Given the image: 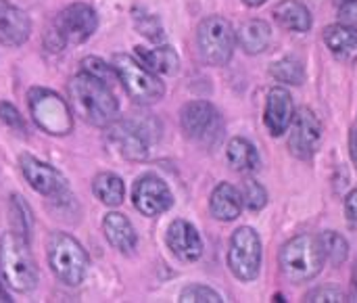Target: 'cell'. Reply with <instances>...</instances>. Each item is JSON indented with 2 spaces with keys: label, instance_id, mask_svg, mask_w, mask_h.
I'll return each instance as SVG.
<instances>
[{
  "label": "cell",
  "instance_id": "6da1fadb",
  "mask_svg": "<svg viewBox=\"0 0 357 303\" xmlns=\"http://www.w3.org/2000/svg\"><path fill=\"white\" fill-rule=\"evenodd\" d=\"M67 98L75 115L96 128H107L117 119L119 103L111 90V84L79 71L69 80Z\"/></svg>",
  "mask_w": 357,
  "mask_h": 303
},
{
  "label": "cell",
  "instance_id": "7a4b0ae2",
  "mask_svg": "<svg viewBox=\"0 0 357 303\" xmlns=\"http://www.w3.org/2000/svg\"><path fill=\"white\" fill-rule=\"evenodd\" d=\"M0 274L15 293H29L40 281L29 241L15 230H8L0 237Z\"/></svg>",
  "mask_w": 357,
  "mask_h": 303
},
{
  "label": "cell",
  "instance_id": "3957f363",
  "mask_svg": "<svg viewBox=\"0 0 357 303\" xmlns=\"http://www.w3.org/2000/svg\"><path fill=\"white\" fill-rule=\"evenodd\" d=\"M326 264L324 247L320 237L299 235L287 241L278 253V266L287 281L301 285L314 281Z\"/></svg>",
  "mask_w": 357,
  "mask_h": 303
},
{
  "label": "cell",
  "instance_id": "277c9868",
  "mask_svg": "<svg viewBox=\"0 0 357 303\" xmlns=\"http://www.w3.org/2000/svg\"><path fill=\"white\" fill-rule=\"evenodd\" d=\"M46 260L54 276L69 287H77L86 279L90 268V258L86 249L71 235L61 230L52 232L46 239Z\"/></svg>",
  "mask_w": 357,
  "mask_h": 303
},
{
  "label": "cell",
  "instance_id": "5b68a950",
  "mask_svg": "<svg viewBox=\"0 0 357 303\" xmlns=\"http://www.w3.org/2000/svg\"><path fill=\"white\" fill-rule=\"evenodd\" d=\"M111 65L132 101H136L140 105H153L163 98L165 84L157 77L155 71H151L138 59L119 52L113 57Z\"/></svg>",
  "mask_w": 357,
  "mask_h": 303
},
{
  "label": "cell",
  "instance_id": "8992f818",
  "mask_svg": "<svg viewBox=\"0 0 357 303\" xmlns=\"http://www.w3.org/2000/svg\"><path fill=\"white\" fill-rule=\"evenodd\" d=\"M31 119L38 128L52 136H67L73 130V113L69 103L54 90L31 88L27 92Z\"/></svg>",
  "mask_w": 357,
  "mask_h": 303
},
{
  "label": "cell",
  "instance_id": "52a82bcc",
  "mask_svg": "<svg viewBox=\"0 0 357 303\" xmlns=\"http://www.w3.org/2000/svg\"><path fill=\"white\" fill-rule=\"evenodd\" d=\"M199 54L207 65L222 67L228 65L236 46V31L228 19L220 15L205 17L197 29Z\"/></svg>",
  "mask_w": 357,
  "mask_h": 303
},
{
  "label": "cell",
  "instance_id": "ba28073f",
  "mask_svg": "<svg viewBox=\"0 0 357 303\" xmlns=\"http://www.w3.org/2000/svg\"><path fill=\"white\" fill-rule=\"evenodd\" d=\"M98 27V17L92 6L84 2H73L65 6L50 29V44L54 50L63 46H75L86 42Z\"/></svg>",
  "mask_w": 357,
  "mask_h": 303
},
{
  "label": "cell",
  "instance_id": "9c48e42d",
  "mask_svg": "<svg viewBox=\"0 0 357 303\" xmlns=\"http://www.w3.org/2000/svg\"><path fill=\"white\" fill-rule=\"evenodd\" d=\"M261 239L251 226H241L230 237L228 268L241 283H251L261 270Z\"/></svg>",
  "mask_w": 357,
  "mask_h": 303
},
{
  "label": "cell",
  "instance_id": "30bf717a",
  "mask_svg": "<svg viewBox=\"0 0 357 303\" xmlns=\"http://www.w3.org/2000/svg\"><path fill=\"white\" fill-rule=\"evenodd\" d=\"M180 124L190 140L205 147L215 145L224 132V119L220 111L207 101L186 103L180 111Z\"/></svg>",
  "mask_w": 357,
  "mask_h": 303
},
{
  "label": "cell",
  "instance_id": "8fae6325",
  "mask_svg": "<svg viewBox=\"0 0 357 303\" xmlns=\"http://www.w3.org/2000/svg\"><path fill=\"white\" fill-rule=\"evenodd\" d=\"M287 132H289V140H287L289 151L297 159L310 161L318 153L324 130H322V121L318 119V115L312 109L301 107L295 113V117H293Z\"/></svg>",
  "mask_w": 357,
  "mask_h": 303
},
{
  "label": "cell",
  "instance_id": "7c38bea8",
  "mask_svg": "<svg viewBox=\"0 0 357 303\" xmlns=\"http://www.w3.org/2000/svg\"><path fill=\"white\" fill-rule=\"evenodd\" d=\"M132 203L142 216L155 218V216L165 214L174 205V195H172L169 186L159 176L144 174L134 182Z\"/></svg>",
  "mask_w": 357,
  "mask_h": 303
},
{
  "label": "cell",
  "instance_id": "4fadbf2b",
  "mask_svg": "<svg viewBox=\"0 0 357 303\" xmlns=\"http://www.w3.org/2000/svg\"><path fill=\"white\" fill-rule=\"evenodd\" d=\"M19 165H21V172H23L25 180L29 182V186L33 191H38L40 195L50 197V199H61L63 195L69 193V184H67L65 176L56 168L40 161L38 157L25 153L19 157Z\"/></svg>",
  "mask_w": 357,
  "mask_h": 303
},
{
  "label": "cell",
  "instance_id": "5bb4252c",
  "mask_svg": "<svg viewBox=\"0 0 357 303\" xmlns=\"http://www.w3.org/2000/svg\"><path fill=\"white\" fill-rule=\"evenodd\" d=\"M165 243L182 262H197L203 256V239L199 230L186 220H174L165 232Z\"/></svg>",
  "mask_w": 357,
  "mask_h": 303
},
{
  "label": "cell",
  "instance_id": "9a60e30c",
  "mask_svg": "<svg viewBox=\"0 0 357 303\" xmlns=\"http://www.w3.org/2000/svg\"><path fill=\"white\" fill-rule=\"evenodd\" d=\"M295 117L293 96L287 88H270L264 109V124L272 136H282Z\"/></svg>",
  "mask_w": 357,
  "mask_h": 303
},
{
  "label": "cell",
  "instance_id": "2e32d148",
  "mask_svg": "<svg viewBox=\"0 0 357 303\" xmlns=\"http://www.w3.org/2000/svg\"><path fill=\"white\" fill-rule=\"evenodd\" d=\"M111 140L117 145L119 153L126 159L142 161L149 157V134L140 124L134 121H113Z\"/></svg>",
  "mask_w": 357,
  "mask_h": 303
},
{
  "label": "cell",
  "instance_id": "e0dca14e",
  "mask_svg": "<svg viewBox=\"0 0 357 303\" xmlns=\"http://www.w3.org/2000/svg\"><path fill=\"white\" fill-rule=\"evenodd\" d=\"M31 34V21L19 6L8 0H0V44L21 46Z\"/></svg>",
  "mask_w": 357,
  "mask_h": 303
},
{
  "label": "cell",
  "instance_id": "ac0fdd59",
  "mask_svg": "<svg viewBox=\"0 0 357 303\" xmlns=\"http://www.w3.org/2000/svg\"><path fill=\"white\" fill-rule=\"evenodd\" d=\"M102 232H105V239L109 241V245L113 249H117L119 253H132L136 249V243H138L136 230L123 214H119V212L107 214L102 220Z\"/></svg>",
  "mask_w": 357,
  "mask_h": 303
},
{
  "label": "cell",
  "instance_id": "d6986e66",
  "mask_svg": "<svg viewBox=\"0 0 357 303\" xmlns=\"http://www.w3.org/2000/svg\"><path fill=\"white\" fill-rule=\"evenodd\" d=\"M243 193L228 184L222 182L213 189L211 199H209V212L218 222H232L241 216L243 212Z\"/></svg>",
  "mask_w": 357,
  "mask_h": 303
},
{
  "label": "cell",
  "instance_id": "ffe728a7",
  "mask_svg": "<svg viewBox=\"0 0 357 303\" xmlns=\"http://www.w3.org/2000/svg\"><path fill=\"white\" fill-rule=\"evenodd\" d=\"M272 15H274L276 23L282 29H289V31L305 34L314 25L310 8L303 2H299V0H282V2H278L274 6Z\"/></svg>",
  "mask_w": 357,
  "mask_h": 303
},
{
  "label": "cell",
  "instance_id": "44dd1931",
  "mask_svg": "<svg viewBox=\"0 0 357 303\" xmlns=\"http://www.w3.org/2000/svg\"><path fill=\"white\" fill-rule=\"evenodd\" d=\"M236 42L247 54H261L264 50H268L272 42V27L264 19L243 21L236 29Z\"/></svg>",
  "mask_w": 357,
  "mask_h": 303
},
{
  "label": "cell",
  "instance_id": "7402d4cb",
  "mask_svg": "<svg viewBox=\"0 0 357 303\" xmlns=\"http://www.w3.org/2000/svg\"><path fill=\"white\" fill-rule=\"evenodd\" d=\"M136 54L140 59V63H144L151 71L155 73H163V75H174L178 73L180 69V57L178 52L163 44V46H155V48H144V46H138L136 48Z\"/></svg>",
  "mask_w": 357,
  "mask_h": 303
},
{
  "label": "cell",
  "instance_id": "603a6c76",
  "mask_svg": "<svg viewBox=\"0 0 357 303\" xmlns=\"http://www.w3.org/2000/svg\"><path fill=\"white\" fill-rule=\"evenodd\" d=\"M226 159H228V165L234 170V172H241V174H249V172H255L259 168V153L255 149L253 142H249L247 138H232L226 147Z\"/></svg>",
  "mask_w": 357,
  "mask_h": 303
},
{
  "label": "cell",
  "instance_id": "cb8c5ba5",
  "mask_svg": "<svg viewBox=\"0 0 357 303\" xmlns=\"http://www.w3.org/2000/svg\"><path fill=\"white\" fill-rule=\"evenodd\" d=\"M324 42L337 57H349L357 52V27L349 23H333L324 29Z\"/></svg>",
  "mask_w": 357,
  "mask_h": 303
},
{
  "label": "cell",
  "instance_id": "d4e9b609",
  "mask_svg": "<svg viewBox=\"0 0 357 303\" xmlns=\"http://www.w3.org/2000/svg\"><path fill=\"white\" fill-rule=\"evenodd\" d=\"M92 193H94L96 199H100V203H105L109 207H117V205L123 203L126 184H123V180L117 174H113V172H100L92 180Z\"/></svg>",
  "mask_w": 357,
  "mask_h": 303
},
{
  "label": "cell",
  "instance_id": "484cf974",
  "mask_svg": "<svg viewBox=\"0 0 357 303\" xmlns=\"http://www.w3.org/2000/svg\"><path fill=\"white\" fill-rule=\"evenodd\" d=\"M8 214H10V224L17 235H21L23 239L29 241L31 237V228H33V214L27 205V201L21 195H13L10 197V205H8Z\"/></svg>",
  "mask_w": 357,
  "mask_h": 303
},
{
  "label": "cell",
  "instance_id": "4316f807",
  "mask_svg": "<svg viewBox=\"0 0 357 303\" xmlns=\"http://www.w3.org/2000/svg\"><path fill=\"white\" fill-rule=\"evenodd\" d=\"M270 75L282 84H291V86H301L305 82V69L303 63L299 59L293 57H284L280 61H276L270 67Z\"/></svg>",
  "mask_w": 357,
  "mask_h": 303
},
{
  "label": "cell",
  "instance_id": "83f0119b",
  "mask_svg": "<svg viewBox=\"0 0 357 303\" xmlns=\"http://www.w3.org/2000/svg\"><path fill=\"white\" fill-rule=\"evenodd\" d=\"M320 241H322V247H324V256H326V262L335 264V266H341L347 262L349 258V243L343 235L335 232V230H326L320 235Z\"/></svg>",
  "mask_w": 357,
  "mask_h": 303
},
{
  "label": "cell",
  "instance_id": "f1b7e54d",
  "mask_svg": "<svg viewBox=\"0 0 357 303\" xmlns=\"http://www.w3.org/2000/svg\"><path fill=\"white\" fill-rule=\"evenodd\" d=\"M243 203H245L251 212L264 209L266 203H268V193H266V189H264L257 180L247 178V180L243 182Z\"/></svg>",
  "mask_w": 357,
  "mask_h": 303
},
{
  "label": "cell",
  "instance_id": "f546056e",
  "mask_svg": "<svg viewBox=\"0 0 357 303\" xmlns=\"http://www.w3.org/2000/svg\"><path fill=\"white\" fill-rule=\"evenodd\" d=\"M182 303H222V295L207 285H188L180 293Z\"/></svg>",
  "mask_w": 357,
  "mask_h": 303
},
{
  "label": "cell",
  "instance_id": "4dcf8cb0",
  "mask_svg": "<svg viewBox=\"0 0 357 303\" xmlns=\"http://www.w3.org/2000/svg\"><path fill=\"white\" fill-rule=\"evenodd\" d=\"M79 65H82V71H86V73H90V75H94V77H98V80H102L107 84H113V80L117 75L113 65L105 63L98 57H86Z\"/></svg>",
  "mask_w": 357,
  "mask_h": 303
},
{
  "label": "cell",
  "instance_id": "1f68e13d",
  "mask_svg": "<svg viewBox=\"0 0 357 303\" xmlns=\"http://www.w3.org/2000/svg\"><path fill=\"white\" fill-rule=\"evenodd\" d=\"M0 119L15 132L19 134H25L27 132V126L21 117V113L15 109V105H10L8 101H0Z\"/></svg>",
  "mask_w": 357,
  "mask_h": 303
},
{
  "label": "cell",
  "instance_id": "d6a6232c",
  "mask_svg": "<svg viewBox=\"0 0 357 303\" xmlns=\"http://www.w3.org/2000/svg\"><path fill=\"white\" fill-rule=\"evenodd\" d=\"M136 27L140 29L142 36L151 38V40H161L163 38V29L157 17L153 15H136Z\"/></svg>",
  "mask_w": 357,
  "mask_h": 303
},
{
  "label": "cell",
  "instance_id": "836d02e7",
  "mask_svg": "<svg viewBox=\"0 0 357 303\" xmlns=\"http://www.w3.org/2000/svg\"><path fill=\"white\" fill-rule=\"evenodd\" d=\"M305 302H318V303H339L345 302V295L341 289H335V287H320V289H314L305 295Z\"/></svg>",
  "mask_w": 357,
  "mask_h": 303
},
{
  "label": "cell",
  "instance_id": "e575fe53",
  "mask_svg": "<svg viewBox=\"0 0 357 303\" xmlns=\"http://www.w3.org/2000/svg\"><path fill=\"white\" fill-rule=\"evenodd\" d=\"M339 19L343 23L356 25L357 27V0H345L339 8Z\"/></svg>",
  "mask_w": 357,
  "mask_h": 303
},
{
  "label": "cell",
  "instance_id": "d590c367",
  "mask_svg": "<svg viewBox=\"0 0 357 303\" xmlns=\"http://www.w3.org/2000/svg\"><path fill=\"white\" fill-rule=\"evenodd\" d=\"M345 214L351 222H357V189L345 197Z\"/></svg>",
  "mask_w": 357,
  "mask_h": 303
},
{
  "label": "cell",
  "instance_id": "8d00e7d4",
  "mask_svg": "<svg viewBox=\"0 0 357 303\" xmlns=\"http://www.w3.org/2000/svg\"><path fill=\"white\" fill-rule=\"evenodd\" d=\"M349 155H351L354 163L357 165V119L356 124L351 126V130H349Z\"/></svg>",
  "mask_w": 357,
  "mask_h": 303
},
{
  "label": "cell",
  "instance_id": "74e56055",
  "mask_svg": "<svg viewBox=\"0 0 357 303\" xmlns=\"http://www.w3.org/2000/svg\"><path fill=\"white\" fill-rule=\"evenodd\" d=\"M247 6H261V4H266L268 0H243Z\"/></svg>",
  "mask_w": 357,
  "mask_h": 303
},
{
  "label": "cell",
  "instance_id": "f35d334b",
  "mask_svg": "<svg viewBox=\"0 0 357 303\" xmlns=\"http://www.w3.org/2000/svg\"><path fill=\"white\" fill-rule=\"evenodd\" d=\"M0 302H4V303H8V302H13L10 297H8V293L2 289V285H0Z\"/></svg>",
  "mask_w": 357,
  "mask_h": 303
},
{
  "label": "cell",
  "instance_id": "ab89813d",
  "mask_svg": "<svg viewBox=\"0 0 357 303\" xmlns=\"http://www.w3.org/2000/svg\"><path fill=\"white\" fill-rule=\"evenodd\" d=\"M354 297H356V302H357V268H356V274H354Z\"/></svg>",
  "mask_w": 357,
  "mask_h": 303
}]
</instances>
